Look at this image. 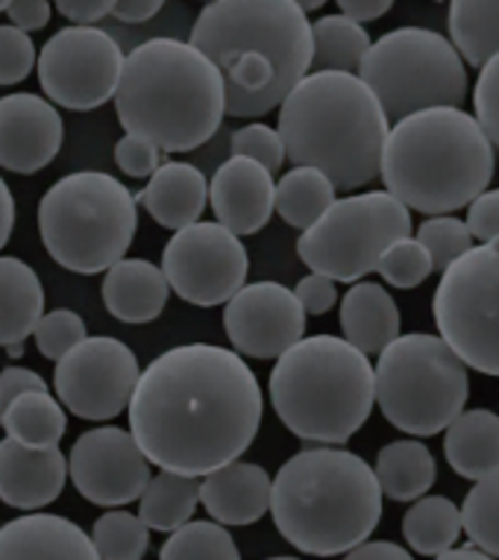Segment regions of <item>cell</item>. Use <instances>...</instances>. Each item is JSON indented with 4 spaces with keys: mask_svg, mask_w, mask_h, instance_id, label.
<instances>
[{
    "mask_svg": "<svg viewBox=\"0 0 499 560\" xmlns=\"http://www.w3.org/2000/svg\"><path fill=\"white\" fill-rule=\"evenodd\" d=\"M136 200L165 230H185L200 221L209 202V183L200 167L188 162H162Z\"/></svg>",
    "mask_w": 499,
    "mask_h": 560,
    "instance_id": "24",
    "label": "cell"
},
{
    "mask_svg": "<svg viewBox=\"0 0 499 560\" xmlns=\"http://www.w3.org/2000/svg\"><path fill=\"white\" fill-rule=\"evenodd\" d=\"M291 165L324 171L335 188H364L382 174L391 118L359 74L312 71L279 106Z\"/></svg>",
    "mask_w": 499,
    "mask_h": 560,
    "instance_id": "4",
    "label": "cell"
},
{
    "mask_svg": "<svg viewBox=\"0 0 499 560\" xmlns=\"http://www.w3.org/2000/svg\"><path fill=\"white\" fill-rule=\"evenodd\" d=\"M344 560H415L411 551H406L399 542L388 540H368L344 555Z\"/></svg>",
    "mask_w": 499,
    "mask_h": 560,
    "instance_id": "50",
    "label": "cell"
},
{
    "mask_svg": "<svg viewBox=\"0 0 499 560\" xmlns=\"http://www.w3.org/2000/svg\"><path fill=\"white\" fill-rule=\"evenodd\" d=\"M127 56L106 30L71 24L38 50V85L47 101L71 112L101 109L115 101Z\"/></svg>",
    "mask_w": 499,
    "mask_h": 560,
    "instance_id": "13",
    "label": "cell"
},
{
    "mask_svg": "<svg viewBox=\"0 0 499 560\" xmlns=\"http://www.w3.org/2000/svg\"><path fill=\"white\" fill-rule=\"evenodd\" d=\"M115 165L132 179H150L162 167V150L148 138L124 132V138L115 144Z\"/></svg>",
    "mask_w": 499,
    "mask_h": 560,
    "instance_id": "44",
    "label": "cell"
},
{
    "mask_svg": "<svg viewBox=\"0 0 499 560\" xmlns=\"http://www.w3.org/2000/svg\"><path fill=\"white\" fill-rule=\"evenodd\" d=\"M446 464L462 478L481 481L499 476V417L488 408H473L455 417L444 434Z\"/></svg>",
    "mask_w": 499,
    "mask_h": 560,
    "instance_id": "26",
    "label": "cell"
},
{
    "mask_svg": "<svg viewBox=\"0 0 499 560\" xmlns=\"http://www.w3.org/2000/svg\"><path fill=\"white\" fill-rule=\"evenodd\" d=\"M162 270L179 300L214 308L247 285V247L223 223L197 221L171 235L162 249Z\"/></svg>",
    "mask_w": 499,
    "mask_h": 560,
    "instance_id": "14",
    "label": "cell"
},
{
    "mask_svg": "<svg viewBox=\"0 0 499 560\" xmlns=\"http://www.w3.org/2000/svg\"><path fill=\"white\" fill-rule=\"evenodd\" d=\"M335 3L341 7V15L359 21V24L382 19V15H388L391 7H394V0H335Z\"/></svg>",
    "mask_w": 499,
    "mask_h": 560,
    "instance_id": "51",
    "label": "cell"
},
{
    "mask_svg": "<svg viewBox=\"0 0 499 560\" xmlns=\"http://www.w3.org/2000/svg\"><path fill=\"white\" fill-rule=\"evenodd\" d=\"M7 355H10V359H21V355H24V343H15V347H7Z\"/></svg>",
    "mask_w": 499,
    "mask_h": 560,
    "instance_id": "56",
    "label": "cell"
},
{
    "mask_svg": "<svg viewBox=\"0 0 499 560\" xmlns=\"http://www.w3.org/2000/svg\"><path fill=\"white\" fill-rule=\"evenodd\" d=\"M30 390H47V382L30 368L10 364V368L0 370V420H3V413L10 411V405L19 396L30 394Z\"/></svg>",
    "mask_w": 499,
    "mask_h": 560,
    "instance_id": "47",
    "label": "cell"
},
{
    "mask_svg": "<svg viewBox=\"0 0 499 560\" xmlns=\"http://www.w3.org/2000/svg\"><path fill=\"white\" fill-rule=\"evenodd\" d=\"M274 478L250 460H232L227 467L204 476L200 505L214 523L253 525L270 511Z\"/></svg>",
    "mask_w": 499,
    "mask_h": 560,
    "instance_id": "22",
    "label": "cell"
},
{
    "mask_svg": "<svg viewBox=\"0 0 499 560\" xmlns=\"http://www.w3.org/2000/svg\"><path fill=\"white\" fill-rule=\"evenodd\" d=\"M434 560H499V558H494V555H488V551L476 549V546L471 542V546H464V549L444 551V555H438Z\"/></svg>",
    "mask_w": 499,
    "mask_h": 560,
    "instance_id": "54",
    "label": "cell"
},
{
    "mask_svg": "<svg viewBox=\"0 0 499 560\" xmlns=\"http://www.w3.org/2000/svg\"><path fill=\"white\" fill-rule=\"evenodd\" d=\"M297 7H300V10H305V12H315V10H321V7H324L326 0H294Z\"/></svg>",
    "mask_w": 499,
    "mask_h": 560,
    "instance_id": "55",
    "label": "cell"
},
{
    "mask_svg": "<svg viewBox=\"0 0 499 560\" xmlns=\"http://www.w3.org/2000/svg\"><path fill=\"white\" fill-rule=\"evenodd\" d=\"M192 45L221 68L232 118L282 106L315 59L309 12L294 0H212L197 15Z\"/></svg>",
    "mask_w": 499,
    "mask_h": 560,
    "instance_id": "2",
    "label": "cell"
},
{
    "mask_svg": "<svg viewBox=\"0 0 499 560\" xmlns=\"http://www.w3.org/2000/svg\"><path fill=\"white\" fill-rule=\"evenodd\" d=\"M270 402L300 441L341 446L368 423L376 402V370L347 338L312 335L277 359Z\"/></svg>",
    "mask_w": 499,
    "mask_h": 560,
    "instance_id": "7",
    "label": "cell"
},
{
    "mask_svg": "<svg viewBox=\"0 0 499 560\" xmlns=\"http://www.w3.org/2000/svg\"><path fill=\"white\" fill-rule=\"evenodd\" d=\"M200 478L179 476L159 469L150 478L148 490L139 499V516L150 532L174 534L185 523H192L197 505H200Z\"/></svg>",
    "mask_w": 499,
    "mask_h": 560,
    "instance_id": "30",
    "label": "cell"
},
{
    "mask_svg": "<svg viewBox=\"0 0 499 560\" xmlns=\"http://www.w3.org/2000/svg\"><path fill=\"white\" fill-rule=\"evenodd\" d=\"M462 508H455L446 497L417 499L403 516V537L411 551L426 558H438L455 549V540L462 537Z\"/></svg>",
    "mask_w": 499,
    "mask_h": 560,
    "instance_id": "32",
    "label": "cell"
},
{
    "mask_svg": "<svg viewBox=\"0 0 499 560\" xmlns=\"http://www.w3.org/2000/svg\"><path fill=\"white\" fill-rule=\"evenodd\" d=\"M297 300L305 308V314H326L333 312V305L338 303V288H335V279L324 273H312L303 276L294 288Z\"/></svg>",
    "mask_w": 499,
    "mask_h": 560,
    "instance_id": "45",
    "label": "cell"
},
{
    "mask_svg": "<svg viewBox=\"0 0 499 560\" xmlns=\"http://www.w3.org/2000/svg\"><path fill=\"white\" fill-rule=\"evenodd\" d=\"M162 7H165V0H120L115 19L120 24H141V21L153 19Z\"/></svg>",
    "mask_w": 499,
    "mask_h": 560,
    "instance_id": "52",
    "label": "cell"
},
{
    "mask_svg": "<svg viewBox=\"0 0 499 560\" xmlns=\"http://www.w3.org/2000/svg\"><path fill=\"white\" fill-rule=\"evenodd\" d=\"M380 176L385 191L415 212H459L488 191L494 144L462 106L415 112L391 127Z\"/></svg>",
    "mask_w": 499,
    "mask_h": 560,
    "instance_id": "6",
    "label": "cell"
},
{
    "mask_svg": "<svg viewBox=\"0 0 499 560\" xmlns=\"http://www.w3.org/2000/svg\"><path fill=\"white\" fill-rule=\"evenodd\" d=\"M130 432L159 469L204 478L256 441L265 399L235 349L183 343L141 370Z\"/></svg>",
    "mask_w": 499,
    "mask_h": 560,
    "instance_id": "1",
    "label": "cell"
},
{
    "mask_svg": "<svg viewBox=\"0 0 499 560\" xmlns=\"http://www.w3.org/2000/svg\"><path fill=\"white\" fill-rule=\"evenodd\" d=\"M139 378L136 352L124 340L97 335L56 361L54 390L74 417L106 423L130 408Z\"/></svg>",
    "mask_w": 499,
    "mask_h": 560,
    "instance_id": "15",
    "label": "cell"
},
{
    "mask_svg": "<svg viewBox=\"0 0 499 560\" xmlns=\"http://www.w3.org/2000/svg\"><path fill=\"white\" fill-rule=\"evenodd\" d=\"M344 338L364 355H380L399 338V308L380 282H356L341 300Z\"/></svg>",
    "mask_w": 499,
    "mask_h": 560,
    "instance_id": "25",
    "label": "cell"
},
{
    "mask_svg": "<svg viewBox=\"0 0 499 560\" xmlns=\"http://www.w3.org/2000/svg\"><path fill=\"white\" fill-rule=\"evenodd\" d=\"M382 497L368 460L335 446H315L279 467L270 516L294 549L335 558L370 540L382 520Z\"/></svg>",
    "mask_w": 499,
    "mask_h": 560,
    "instance_id": "5",
    "label": "cell"
},
{
    "mask_svg": "<svg viewBox=\"0 0 499 560\" xmlns=\"http://www.w3.org/2000/svg\"><path fill=\"white\" fill-rule=\"evenodd\" d=\"M38 65L36 45L30 33L15 24H0V85L24 83Z\"/></svg>",
    "mask_w": 499,
    "mask_h": 560,
    "instance_id": "42",
    "label": "cell"
},
{
    "mask_svg": "<svg viewBox=\"0 0 499 560\" xmlns=\"http://www.w3.org/2000/svg\"><path fill=\"white\" fill-rule=\"evenodd\" d=\"M33 338H36L38 352L56 364L71 349L80 347L89 338V331H85V320L77 312H71V308H54V312H47L38 320Z\"/></svg>",
    "mask_w": 499,
    "mask_h": 560,
    "instance_id": "40",
    "label": "cell"
},
{
    "mask_svg": "<svg viewBox=\"0 0 499 560\" xmlns=\"http://www.w3.org/2000/svg\"><path fill=\"white\" fill-rule=\"evenodd\" d=\"M45 317V288L27 261L0 256V347L24 343Z\"/></svg>",
    "mask_w": 499,
    "mask_h": 560,
    "instance_id": "27",
    "label": "cell"
},
{
    "mask_svg": "<svg viewBox=\"0 0 499 560\" xmlns=\"http://www.w3.org/2000/svg\"><path fill=\"white\" fill-rule=\"evenodd\" d=\"M12 230H15V197H12L7 179L0 176V249L7 247Z\"/></svg>",
    "mask_w": 499,
    "mask_h": 560,
    "instance_id": "53",
    "label": "cell"
},
{
    "mask_svg": "<svg viewBox=\"0 0 499 560\" xmlns=\"http://www.w3.org/2000/svg\"><path fill=\"white\" fill-rule=\"evenodd\" d=\"M115 112L124 132L148 138L162 153H188L221 129L227 83L192 42L148 38L127 54Z\"/></svg>",
    "mask_w": 499,
    "mask_h": 560,
    "instance_id": "3",
    "label": "cell"
},
{
    "mask_svg": "<svg viewBox=\"0 0 499 560\" xmlns=\"http://www.w3.org/2000/svg\"><path fill=\"white\" fill-rule=\"evenodd\" d=\"M171 282L162 267L148 258H120L103 276L101 296L106 312L120 323H153L165 312Z\"/></svg>",
    "mask_w": 499,
    "mask_h": 560,
    "instance_id": "23",
    "label": "cell"
},
{
    "mask_svg": "<svg viewBox=\"0 0 499 560\" xmlns=\"http://www.w3.org/2000/svg\"><path fill=\"white\" fill-rule=\"evenodd\" d=\"M209 3H212V0H209Z\"/></svg>",
    "mask_w": 499,
    "mask_h": 560,
    "instance_id": "60",
    "label": "cell"
},
{
    "mask_svg": "<svg viewBox=\"0 0 499 560\" xmlns=\"http://www.w3.org/2000/svg\"><path fill=\"white\" fill-rule=\"evenodd\" d=\"M268 560H300V558H291V555H277V558H268Z\"/></svg>",
    "mask_w": 499,
    "mask_h": 560,
    "instance_id": "57",
    "label": "cell"
},
{
    "mask_svg": "<svg viewBox=\"0 0 499 560\" xmlns=\"http://www.w3.org/2000/svg\"><path fill=\"white\" fill-rule=\"evenodd\" d=\"M120 0H54L56 12L71 24H97L118 10Z\"/></svg>",
    "mask_w": 499,
    "mask_h": 560,
    "instance_id": "48",
    "label": "cell"
},
{
    "mask_svg": "<svg viewBox=\"0 0 499 560\" xmlns=\"http://www.w3.org/2000/svg\"><path fill=\"white\" fill-rule=\"evenodd\" d=\"M66 124L56 103L36 92L0 97V167L15 174L45 171L62 150Z\"/></svg>",
    "mask_w": 499,
    "mask_h": 560,
    "instance_id": "18",
    "label": "cell"
},
{
    "mask_svg": "<svg viewBox=\"0 0 499 560\" xmlns=\"http://www.w3.org/2000/svg\"><path fill=\"white\" fill-rule=\"evenodd\" d=\"M359 77L394 124L434 106H462L471 85L453 38L426 27L391 30L373 42Z\"/></svg>",
    "mask_w": 499,
    "mask_h": 560,
    "instance_id": "10",
    "label": "cell"
},
{
    "mask_svg": "<svg viewBox=\"0 0 499 560\" xmlns=\"http://www.w3.org/2000/svg\"><path fill=\"white\" fill-rule=\"evenodd\" d=\"M376 478L391 502H417L432 490L438 467L429 446L420 441H394L376 455Z\"/></svg>",
    "mask_w": 499,
    "mask_h": 560,
    "instance_id": "28",
    "label": "cell"
},
{
    "mask_svg": "<svg viewBox=\"0 0 499 560\" xmlns=\"http://www.w3.org/2000/svg\"><path fill=\"white\" fill-rule=\"evenodd\" d=\"M376 402L394 429L432 438L450 429L471 394L467 364L441 335H399L376 361Z\"/></svg>",
    "mask_w": 499,
    "mask_h": 560,
    "instance_id": "9",
    "label": "cell"
},
{
    "mask_svg": "<svg viewBox=\"0 0 499 560\" xmlns=\"http://www.w3.org/2000/svg\"><path fill=\"white\" fill-rule=\"evenodd\" d=\"M434 270V261L429 256V249L420 244L417 238H399L397 244H391L385 249V256L380 258V267H376V273L394 288H417L420 282H426Z\"/></svg>",
    "mask_w": 499,
    "mask_h": 560,
    "instance_id": "39",
    "label": "cell"
},
{
    "mask_svg": "<svg viewBox=\"0 0 499 560\" xmlns=\"http://www.w3.org/2000/svg\"><path fill=\"white\" fill-rule=\"evenodd\" d=\"M68 458L59 446L30 450L24 443L0 441V502L19 511H42L59 499L68 481Z\"/></svg>",
    "mask_w": 499,
    "mask_h": 560,
    "instance_id": "20",
    "label": "cell"
},
{
    "mask_svg": "<svg viewBox=\"0 0 499 560\" xmlns=\"http://www.w3.org/2000/svg\"><path fill=\"white\" fill-rule=\"evenodd\" d=\"M434 326L459 359L499 378V238L446 267L432 300Z\"/></svg>",
    "mask_w": 499,
    "mask_h": 560,
    "instance_id": "12",
    "label": "cell"
},
{
    "mask_svg": "<svg viewBox=\"0 0 499 560\" xmlns=\"http://www.w3.org/2000/svg\"><path fill=\"white\" fill-rule=\"evenodd\" d=\"M335 183L309 165L291 167L277 183V214L294 230L315 226L335 202Z\"/></svg>",
    "mask_w": 499,
    "mask_h": 560,
    "instance_id": "31",
    "label": "cell"
},
{
    "mask_svg": "<svg viewBox=\"0 0 499 560\" xmlns=\"http://www.w3.org/2000/svg\"><path fill=\"white\" fill-rule=\"evenodd\" d=\"M0 425L7 438L30 450H50L59 446L68 432L66 405L59 402V396H50V390H30L10 405Z\"/></svg>",
    "mask_w": 499,
    "mask_h": 560,
    "instance_id": "29",
    "label": "cell"
},
{
    "mask_svg": "<svg viewBox=\"0 0 499 560\" xmlns=\"http://www.w3.org/2000/svg\"><path fill=\"white\" fill-rule=\"evenodd\" d=\"M7 15H10V24L24 33H36L50 24L54 7H50V0H12L7 7Z\"/></svg>",
    "mask_w": 499,
    "mask_h": 560,
    "instance_id": "49",
    "label": "cell"
},
{
    "mask_svg": "<svg viewBox=\"0 0 499 560\" xmlns=\"http://www.w3.org/2000/svg\"><path fill=\"white\" fill-rule=\"evenodd\" d=\"M92 540L103 560H144L150 549V528L139 514L106 511L94 523Z\"/></svg>",
    "mask_w": 499,
    "mask_h": 560,
    "instance_id": "36",
    "label": "cell"
},
{
    "mask_svg": "<svg viewBox=\"0 0 499 560\" xmlns=\"http://www.w3.org/2000/svg\"><path fill=\"white\" fill-rule=\"evenodd\" d=\"M223 329L239 355L259 361L279 359L303 340L305 308L286 285L253 282L227 303Z\"/></svg>",
    "mask_w": 499,
    "mask_h": 560,
    "instance_id": "17",
    "label": "cell"
},
{
    "mask_svg": "<svg viewBox=\"0 0 499 560\" xmlns=\"http://www.w3.org/2000/svg\"><path fill=\"white\" fill-rule=\"evenodd\" d=\"M0 560H103L92 534L68 516L30 511L0 528Z\"/></svg>",
    "mask_w": 499,
    "mask_h": 560,
    "instance_id": "21",
    "label": "cell"
},
{
    "mask_svg": "<svg viewBox=\"0 0 499 560\" xmlns=\"http://www.w3.org/2000/svg\"><path fill=\"white\" fill-rule=\"evenodd\" d=\"M315 38V59L312 71H344V74H359L361 62L370 50L368 30L359 21L347 15H326L312 24Z\"/></svg>",
    "mask_w": 499,
    "mask_h": 560,
    "instance_id": "34",
    "label": "cell"
},
{
    "mask_svg": "<svg viewBox=\"0 0 499 560\" xmlns=\"http://www.w3.org/2000/svg\"><path fill=\"white\" fill-rule=\"evenodd\" d=\"M473 115L488 132L490 144L499 148V54L481 65L479 80L473 89Z\"/></svg>",
    "mask_w": 499,
    "mask_h": 560,
    "instance_id": "43",
    "label": "cell"
},
{
    "mask_svg": "<svg viewBox=\"0 0 499 560\" xmlns=\"http://www.w3.org/2000/svg\"><path fill=\"white\" fill-rule=\"evenodd\" d=\"M214 218L235 235L265 230L277 212V183L268 167L244 156H230L209 183Z\"/></svg>",
    "mask_w": 499,
    "mask_h": 560,
    "instance_id": "19",
    "label": "cell"
},
{
    "mask_svg": "<svg viewBox=\"0 0 499 560\" xmlns=\"http://www.w3.org/2000/svg\"><path fill=\"white\" fill-rule=\"evenodd\" d=\"M68 472L77 493L101 508L130 505L150 485V458L118 425H97L74 441L68 455Z\"/></svg>",
    "mask_w": 499,
    "mask_h": 560,
    "instance_id": "16",
    "label": "cell"
},
{
    "mask_svg": "<svg viewBox=\"0 0 499 560\" xmlns=\"http://www.w3.org/2000/svg\"><path fill=\"white\" fill-rule=\"evenodd\" d=\"M446 24L453 45L473 68L499 54V0H450Z\"/></svg>",
    "mask_w": 499,
    "mask_h": 560,
    "instance_id": "33",
    "label": "cell"
},
{
    "mask_svg": "<svg viewBox=\"0 0 499 560\" xmlns=\"http://www.w3.org/2000/svg\"><path fill=\"white\" fill-rule=\"evenodd\" d=\"M411 235V212L391 191H364L335 200L329 212L303 230L297 256L309 270L335 282H361L376 273L391 244Z\"/></svg>",
    "mask_w": 499,
    "mask_h": 560,
    "instance_id": "11",
    "label": "cell"
},
{
    "mask_svg": "<svg viewBox=\"0 0 499 560\" xmlns=\"http://www.w3.org/2000/svg\"><path fill=\"white\" fill-rule=\"evenodd\" d=\"M462 523L476 549L499 558V476L481 478L473 485L464 497Z\"/></svg>",
    "mask_w": 499,
    "mask_h": 560,
    "instance_id": "37",
    "label": "cell"
},
{
    "mask_svg": "<svg viewBox=\"0 0 499 560\" xmlns=\"http://www.w3.org/2000/svg\"><path fill=\"white\" fill-rule=\"evenodd\" d=\"M139 230V200L103 171L56 179L38 202V235L56 265L71 273H106L127 258Z\"/></svg>",
    "mask_w": 499,
    "mask_h": 560,
    "instance_id": "8",
    "label": "cell"
},
{
    "mask_svg": "<svg viewBox=\"0 0 499 560\" xmlns=\"http://www.w3.org/2000/svg\"><path fill=\"white\" fill-rule=\"evenodd\" d=\"M12 0H0V12H7V7H10Z\"/></svg>",
    "mask_w": 499,
    "mask_h": 560,
    "instance_id": "58",
    "label": "cell"
},
{
    "mask_svg": "<svg viewBox=\"0 0 499 560\" xmlns=\"http://www.w3.org/2000/svg\"><path fill=\"white\" fill-rule=\"evenodd\" d=\"M432 3H441V0H432Z\"/></svg>",
    "mask_w": 499,
    "mask_h": 560,
    "instance_id": "59",
    "label": "cell"
},
{
    "mask_svg": "<svg viewBox=\"0 0 499 560\" xmlns=\"http://www.w3.org/2000/svg\"><path fill=\"white\" fill-rule=\"evenodd\" d=\"M159 560H241V551L221 523L192 520L162 542Z\"/></svg>",
    "mask_w": 499,
    "mask_h": 560,
    "instance_id": "35",
    "label": "cell"
},
{
    "mask_svg": "<svg viewBox=\"0 0 499 560\" xmlns=\"http://www.w3.org/2000/svg\"><path fill=\"white\" fill-rule=\"evenodd\" d=\"M426 249H429V256L434 261V270H441L444 273L446 267L459 261L464 253H471L473 249V235L467 221H459L453 214H432V218H426L420 223V230L415 235Z\"/></svg>",
    "mask_w": 499,
    "mask_h": 560,
    "instance_id": "38",
    "label": "cell"
},
{
    "mask_svg": "<svg viewBox=\"0 0 499 560\" xmlns=\"http://www.w3.org/2000/svg\"><path fill=\"white\" fill-rule=\"evenodd\" d=\"M230 153L232 156H244V159H253V162H259V165L268 167L270 174H277L288 159L279 129L256 124V120L232 132Z\"/></svg>",
    "mask_w": 499,
    "mask_h": 560,
    "instance_id": "41",
    "label": "cell"
},
{
    "mask_svg": "<svg viewBox=\"0 0 499 560\" xmlns=\"http://www.w3.org/2000/svg\"><path fill=\"white\" fill-rule=\"evenodd\" d=\"M467 226L471 235L481 244L499 238V188H488L467 206Z\"/></svg>",
    "mask_w": 499,
    "mask_h": 560,
    "instance_id": "46",
    "label": "cell"
}]
</instances>
